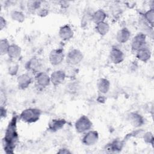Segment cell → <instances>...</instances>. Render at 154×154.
I'll return each instance as SVG.
<instances>
[{
	"mask_svg": "<svg viewBox=\"0 0 154 154\" xmlns=\"http://www.w3.org/2000/svg\"><path fill=\"white\" fill-rule=\"evenodd\" d=\"M17 140L16 118L13 117L9 123L3 138V146L7 153H12Z\"/></svg>",
	"mask_w": 154,
	"mask_h": 154,
	"instance_id": "obj_1",
	"label": "cell"
},
{
	"mask_svg": "<svg viewBox=\"0 0 154 154\" xmlns=\"http://www.w3.org/2000/svg\"><path fill=\"white\" fill-rule=\"evenodd\" d=\"M41 115L40 111L35 108H27L20 114V119L26 123H33L37 121Z\"/></svg>",
	"mask_w": 154,
	"mask_h": 154,
	"instance_id": "obj_2",
	"label": "cell"
},
{
	"mask_svg": "<svg viewBox=\"0 0 154 154\" xmlns=\"http://www.w3.org/2000/svg\"><path fill=\"white\" fill-rule=\"evenodd\" d=\"M92 126V123L85 116H82L75 122V127L78 133H84L88 131Z\"/></svg>",
	"mask_w": 154,
	"mask_h": 154,
	"instance_id": "obj_3",
	"label": "cell"
},
{
	"mask_svg": "<svg viewBox=\"0 0 154 154\" xmlns=\"http://www.w3.org/2000/svg\"><path fill=\"white\" fill-rule=\"evenodd\" d=\"M83 59L82 52L76 49L70 51L66 56V62L70 66H75L79 64Z\"/></svg>",
	"mask_w": 154,
	"mask_h": 154,
	"instance_id": "obj_4",
	"label": "cell"
},
{
	"mask_svg": "<svg viewBox=\"0 0 154 154\" xmlns=\"http://www.w3.org/2000/svg\"><path fill=\"white\" fill-rule=\"evenodd\" d=\"M64 58V52L62 49L52 50L49 55V60L51 64L57 66L61 63Z\"/></svg>",
	"mask_w": 154,
	"mask_h": 154,
	"instance_id": "obj_5",
	"label": "cell"
},
{
	"mask_svg": "<svg viewBox=\"0 0 154 154\" xmlns=\"http://www.w3.org/2000/svg\"><path fill=\"white\" fill-rule=\"evenodd\" d=\"M146 35L144 33L137 34L132 40L131 48L134 51H138L143 48L145 47L146 45Z\"/></svg>",
	"mask_w": 154,
	"mask_h": 154,
	"instance_id": "obj_6",
	"label": "cell"
},
{
	"mask_svg": "<svg viewBox=\"0 0 154 154\" xmlns=\"http://www.w3.org/2000/svg\"><path fill=\"white\" fill-rule=\"evenodd\" d=\"M99 135L97 132L95 131H90L87 132L82 139V143L86 146L94 145L97 141Z\"/></svg>",
	"mask_w": 154,
	"mask_h": 154,
	"instance_id": "obj_7",
	"label": "cell"
},
{
	"mask_svg": "<svg viewBox=\"0 0 154 154\" xmlns=\"http://www.w3.org/2000/svg\"><path fill=\"white\" fill-rule=\"evenodd\" d=\"M66 76V73L61 70L54 71L51 75V82L55 86H57L62 84Z\"/></svg>",
	"mask_w": 154,
	"mask_h": 154,
	"instance_id": "obj_8",
	"label": "cell"
},
{
	"mask_svg": "<svg viewBox=\"0 0 154 154\" xmlns=\"http://www.w3.org/2000/svg\"><path fill=\"white\" fill-rule=\"evenodd\" d=\"M109 59L113 63L119 64L124 60V54L120 49L114 48L110 51Z\"/></svg>",
	"mask_w": 154,
	"mask_h": 154,
	"instance_id": "obj_9",
	"label": "cell"
},
{
	"mask_svg": "<svg viewBox=\"0 0 154 154\" xmlns=\"http://www.w3.org/2000/svg\"><path fill=\"white\" fill-rule=\"evenodd\" d=\"M42 67V62L40 60L37 58H32L28 61L26 64V69L32 73H39Z\"/></svg>",
	"mask_w": 154,
	"mask_h": 154,
	"instance_id": "obj_10",
	"label": "cell"
},
{
	"mask_svg": "<svg viewBox=\"0 0 154 154\" xmlns=\"http://www.w3.org/2000/svg\"><path fill=\"white\" fill-rule=\"evenodd\" d=\"M35 81L38 86L44 88L49 85L51 82V79L50 76H49L45 72H39L36 75Z\"/></svg>",
	"mask_w": 154,
	"mask_h": 154,
	"instance_id": "obj_11",
	"label": "cell"
},
{
	"mask_svg": "<svg viewBox=\"0 0 154 154\" xmlns=\"http://www.w3.org/2000/svg\"><path fill=\"white\" fill-rule=\"evenodd\" d=\"M73 35V30L69 25H64L60 28L59 36L63 40H69L72 38Z\"/></svg>",
	"mask_w": 154,
	"mask_h": 154,
	"instance_id": "obj_12",
	"label": "cell"
},
{
	"mask_svg": "<svg viewBox=\"0 0 154 154\" xmlns=\"http://www.w3.org/2000/svg\"><path fill=\"white\" fill-rule=\"evenodd\" d=\"M128 120L134 127L141 126L144 123L143 117L137 112H131L128 116Z\"/></svg>",
	"mask_w": 154,
	"mask_h": 154,
	"instance_id": "obj_13",
	"label": "cell"
},
{
	"mask_svg": "<svg viewBox=\"0 0 154 154\" xmlns=\"http://www.w3.org/2000/svg\"><path fill=\"white\" fill-rule=\"evenodd\" d=\"M131 36V32L126 28H123L120 29L116 35V39L118 42L124 43L128 42Z\"/></svg>",
	"mask_w": 154,
	"mask_h": 154,
	"instance_id": "obj_14",
	"label": "cell"
},
{
	"mask_svg": "<svg viewBox=\"0 0 154 154\" xmlns=\"http://www.w3.org/2000/svg\"><path fill=\"white\" fill-rule=\"evenodd\" d=\"M31 78L28 74H22L20 75L17 79V85L20 89L26 88L31 82Z\"/></svg>",
	"mask_w": 154,
	"mask_h": 154,
	"instance_id": "obj_15",
	"label": "cell"
},
{
	"mask_svg": "<svg viewBox=\"0 0 154 154\" xmlns=\"http://www.w3.org/2000/svg\"><path fill=\"white\" fill-rule=\"evenodd\" d=\"M151 57V52L146 46L137 52V57L140 61L143 62L147 61Z\"/></svg>",
	"mask_w": 154,
	"mask_h": 154,
	"instance_id": "obj_16",
	"label": "cell"
},
{
	"mask_svg": "<svg viewBox=\"0 0 154 154\" xmlns=\"http://www.w3.org/2000/svg\"><path fill=\"white\" fill-rule=\"evenodd\" d=\"M66 122L64 119H54L49 123V129L51 131H57L62 128Z\"/></svg>",
	"mask_w": 154,
	"mask_h": 154,
	"instance_id": "obj_17",
	"label": "cell"
},
{
	"mask_svg": "<svg viewBox=\"0 0 154 154\" xmlns=\"http://www.w3.org/2000/svg\"><path fill=\"white\" fill-rule=\"evenodd\" d=\"M97 87L98 90L102 93H106L109 90L110 83L109 81L106 79L102 78L99 79L97 83Z\"/></svg>",
	"mask_w": 154,
	"mask_h": 154,
	"instance_id": "obj_18",
	"label": "cell"
},
{
	"mask_svg": "<svg viewBox=\"0 0 154 154\" xmlns=\"http://www.w3.org/2000/svg\"><path fill=\"white\" fill-rule=\"evenodd\" d=\"M21 54L20 48L15 44L10 45L7 52L8 57L11 59L17 58Z\"/></svg>",
	"mask_w": 154,
	"mask_h": 154,
	"instance_id": "obj_19",
	"label": "cell"
},
{
	"mask_svg": "<svg viewBox=\"0 0 154 154\" xmlns=\"http://www.w3.org/2000/svg\"><path fill=\"white\" fill-rule=\"evenodd\" d=\"M106 17V15L105 11L102 9H99L92 14L91 20L97 24L98 23L104 22Z\"/></svg>",
	"mask_w": 154,
	"mask_h": 154,
	"instance_id": "obj_20",
	"label": "cell"
},
{
	"mask_svg": "<svg viewBox=\"0 0 154 154\" xmlns=\"http://www.w3.org/2000/svg\"><path fill=\"white\" fill-rule=\"evenodd\" d=\"M96 30L97 32L100 35H105L108 32L109 30V26L105 21L96 24Z\"/></svg>",
	"mask_w": 154,
	"mask_h": 154,
	"instance_id": "obj_21",
	"label": "cell"
},
{
	"mask_svg": "<svg viewBox=\"0 0 154 154\" xmlns=\"http://www.w3.org/2000/svg\"><path fill=\"white\" fill-rule=\"evenodd\" d=\"M153 16H154V10L153 8H152L147 11H146L144 14V17L146 22L150 25L153 27Z\"/></svg>",
	"mask_w": 154,
	"mask_h": 154,
	"instance_id": "obj_22",
	"label": "cell"
},
{
	"mask_svg": "<svg viewBox=\"0 0 154 154\" xmlns=\"http://www.w3.org/2000/svg\"><path fill=\"white\" fill-rule=\"evenodd\" d=\"M11 17L13 20L19 22H22L25 20L23 13L19 11H13L11 13Z\"/></svg>",
	"mask_w": 154,
	"mask_h": 154,
	"instance_id": "obj_23",
	"label": "cell"
},
{
	"mask_svg": "<svg viewBox=\"0 0 154 154\" xmlns=\"http://www.w3.org/2000/svg\"><path fill=\"white\" fill-rule=\"evenodd\" d=\"M10 44L7 39L3 38L1 39L0 41V52L1 55H4L7 54Z\"/></svg>",
	"mask_w": 154,
	"mask_h": 154,
	"instance_id": "obj_24",
	"label": "cell"
},
{
	"mask_svg": "<svg viewBox=\"0 0 154 154\" xmlns=\"http://www.w3.org/2000/svg\"><path fill=\"white\" fill-rule=\"evenodd\" d=\"M122 148V143L119 141H114L112 143H111L109 149L112 151H119Z\"/></svg>",
	"mask_w": 154,
	"mask_h": 154,
	"instance_id": "obj_25",
	"label": "cell"
},
{
	"mask_svg": "<svg viewBox=\"0 0 154 154\" xmlns=\"http://www.w3.org/2000/svg\"><path fill=\"white\" fill-rule=\"evenodd\" d=\"M40 5V1H30L28 2V7L29 10H38Z\"/></svg>",
	"mask_w": 154,
	"mask_h": 154,
	"instance_id": "obj_26",
	"label": "cell"
},
{
	"mask_svg": "<svg viewBox=\"0 0 154 154\" xmlns=\"http://www.w3.org/2000/svg\"><path fill=\"white\" fill-rule=\"evenodd\" d=\"M19 69V66L17 64H12L8 67V73L11 75H16Z\"/></svg>",
	"mask_w": 154,
	"mask_h": 154,
	"instance_id": "obj_27",
	"label": "cell"
},
{
	"mask_svg": "<svg viewBox=\"0 0 154 154\" xmlns=\"http://www.w3.org/2000/svg\"><path fill=\"white\" fill-rule=\"evenodd\" d=\"M144 140L147 143H152V144H153V137L152 134L151 132H146L144 134Z\"/></svg>",
	"mask_w": 154,
	"mask_h": 154,
	"instance_id": "obj_28",
	"label": "cell"
},
{
	"mask_svg": "<svg viewBox=\"0 0 154 154\" xmlns=\"http://www.w3.org/2000/svg\"><path fill=\"white\" fill-rule=\"evenodd\" d=\"M6 25V20H5V19L2 17V16H1V18H0V28H1V29H3L4 28H5Z\"/></svg>",
	"mask_w": 154,
	"mask_h": 154,
	"instance_id": "obj_29",
	"label": "cell"
},
{
	"mask_svg": "<svg viewBox=\"0 0 154 154\" xmlns=\"http://www.w3.org/2000/svg\"><path fill=\"white\" fill-rule=\"evenodd\" d=\"M48 11L46 9H41L38 11V15L40 16H45L48 14Z\"/></svg>",
	"mask_w": 154,
	"mask_h": 154,
	"instance_id": "obj_30",
	"label": "cell"
},
{
	"mask_svg": "<svg viewBox=\"0 0 154 154\" xmlns=\"http://www.w3.org/2000/svg\"><path fill=\"white\" fill-rule=\"evenodd\" d=\"M59 153H70V151H69L67 149H61L60 150V151L58 152Z\"/></svg>",
	"mask_w": 154,
	"mask_h": 154,
	"instance_id": "obj_31",
	"label": "cell"
}]
</instances>
